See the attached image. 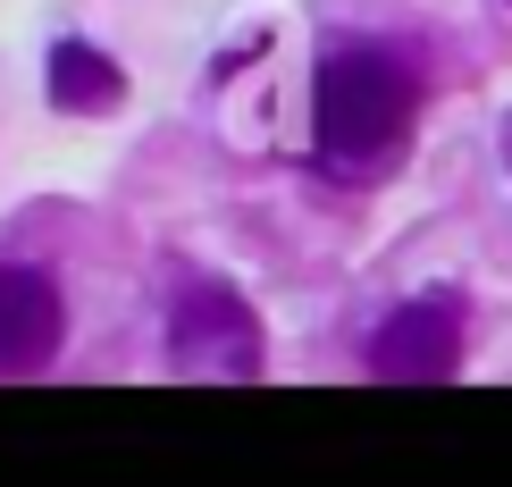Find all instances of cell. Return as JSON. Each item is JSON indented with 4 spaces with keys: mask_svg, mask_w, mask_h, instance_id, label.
<instances>
[{
    "mask_svg": "<svg viewBox=\"0 0 512 487\" xmlns=\"http://www.w3.org/2000/svg\"><path fill=\"white\" fill-rule=\"evenodd\" d=\"M420 126V76L403 68L378 42H353V51L319 59L311 84V168L336 185H378L395 177L403 152H412Z\"/></svg>",
    "mask_w": 512,
    "mask_h": 487,
    "instance_id": "obj_1",
    "label": "cell"
},
{
    "mask_svg": "<svg viewBox=\"0 0 512 487\" xmlns=\"http://www.w3.org/2000/svg\"><path fill=\"white\" fill-rule=\"evenodd\" d=\"M168 362L185 378H261L269 345H261V320H252L244 294L227 286H185L177 311H168Z\"/></svg>",
    "mask_w": 512,
    "mask_h": 487,
    "instance_id": "obj_2",
    "label": "cell"
},
{
    "mask_svg": "<svg viewBox=\"0 0 512 487\" xmlns=\"http://www.w3.org/2000/svg\"><path fill=\"white\" fill-rule=\"evenodd\" d=\"M454 370H462V303L454 294H412L370 336V378H387V387H445Z\"/></svg>",
    "mask_w": 512,
    "mask_h": 487,
    "instance_id": "obj_3",
    "label": "cell"
},
{
    "mask_svg": "<svg viewBox=\"0 0 512 487\" xmlns=\"http://www.w3.org/2000/svg\"><path fill=\"white\" fill-rule=\"evenodd\" d=\"M68 345V303H59L51 269L0 261V378H34Z\"/></svg>",
    "mask_w": 512,
    "mask_h": 487,
    "instance_id": "obj_4",
    "label": "cell"
},
{
    "mask_svg": "<svg viewBox=\"0 0 512 487\" xmlns=\"http://www.w3.org/2000/svg\"><path fill=\"white\" fill-rule=\"evenodd\" d=\"M51 101L68 118H110V110H126V68L110 51H93V42H51Z\"/></svg>",
    "mask_w": 512,
    "mask_h": 487,
    "instance_id": "obj_5",
    "label": "cell"
}]
</instances>
